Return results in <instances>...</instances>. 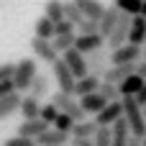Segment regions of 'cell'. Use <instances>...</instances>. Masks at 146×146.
<instances>
[{
	"instance_id": "cell-6",
	"label": "cell",
	"mask_w": 146,
	"mask_h": 146,
	"mask_svg": "<svg viewBox=\"0 0 146 146\" xmlns=\"http://www.w3.org/2000/svg\"><path fill=\"white\" fill-rule=\"evenodd\" d=\"M85 62H87V74L100 77V80H103L105 69L110 67V56L105 54V49H95V51L85 54Z\"/></svg>"
},
{
	"instance_id": "cell-31",
	"label": "cell",
	"mask_w": 146,
	"mask_h": 146,
	"mask_svg": "<svg viewBox=\"0 0 146 146\" xmlns=\"http://www.w3.org/2000/svg\"><path fill=\"white\" fill-rule=\"evenodd\" d=\"M56 115H59V108H56L54 103H46V105H41V108H38V118H41V121H46L49 126L54 123V118H56Z\"/></svg>"
},
{
	"instance_id": "cell-45",
	"label": "cell",
	"mask_w": 146,
	"mask_h": 146,
	"mask_svg": "<svg viewBox=\"0 0 146 146\" xmlns=\"http://www.w3.org/2000/svg\"><path fill=\"white\" fill-rule=\"evenodd\" d=\"M144 44H146V36H144Z\"/></svg>"
},
{
	"instance_id": "cell-9",
	"label": "cell",
	"mask_w": 146,
	"mask_h": 146,
	"mask_svg": "<svg viewBox=\"0 0 146 146\" xmlns=\"http://www.w3.org/2000/svg\"><path fill=\"white\" fill-rule=\"evenodd\" d=\"M118 118H123V108H121V100H110V103H105L103 105V110L100 113H95V123L98 126H113Z\"/></svg>"
},
{
	"instance_id": "cell-33",
	"label": "cell",
	"mask_w": 146,
	"mask_h": 146,
	"mask_svg": "<svg viewBox=\"0 0 146 146\" xmlns=\"http://www.w3.org/2000/svg\"><path fill=\"white\" fill-rule=\"evenodd\" d=\"M74 28H80V33H95L98 31V21H92V18H82ZM100 33V31H98Z\"/></svg>"
},
{
	"instance_id": "cell-24",
	"label": "cell",
	"mask_w": 146,
	"mask_h": 146,
	"mask_svg": "<svg viewBox=\"0 0 146 146\" xmlns=\"http://www.w3.org/2000/svg\"><path fill=\"white\" fill-rule=\"evenodd\" d=\"M141 82H144V77H139V74L133 72V74H128L126 80L118 82V92H121V95H136L139 87H141Z\"/></svg>"
},
{
	"instance_id": "cell-19",
	"label": "cell",
	"mask_w": 146,
	"mask_h": 146,
	"mask_svg": "<svg viewBox=\"0 0 146 146\" xmlns=\"http://www.w3.org/2000/svg\"><path fill=\"white\" fill-rule=\"evenodd\" d=\"M74 5L80 8V13L85 18H92V21H98L103 15V10H105V5L100 0H74Z\"/></svg>"
},
{
	"instance_id": "cell-26",
	"label": "cell",
	"mask_w": 146,
	"mask_h": 146,
	"mask_svg": "<svg viewBox=\"0 0 146 146\" xmlns=\"http://www.w3.org/2000/svg\"><path fill=\"white\" fill-rule=\"evenodd\" d=\"M44 15L49 18V21H62L64 18V0H46L44 3Z\"/></svg>"
},
{
	"instance_id": "cell-21",
	"label": "cell",
	"mask_w": 146,
	"mask_h": 146,
	"mask_svg": "<svg viewBox=\"0 0 146 146\" xmlns=\"http://www.w3.org/2000/svg\"><path fill=\"white\" fill-rule=\"evenodd\" d=\"M100 85V77H92V74H85V77H77L74 80V92L72 95H87V92H95Z\"/></svg>"
},
{
	"instance_id": "cell-39",
	"label": "cell",
	"mask_w": 146,
	"mask_h": 146,
	"mask_svg": "<svg viewBox=\"0 0 146 146\" xmlns=\"http://www.w3.org/2000/svg\"><path fill=\"white\" fill-rule=\"evenodd\" d=\"M133 72H136L139 77H144V80H146V59H144V62H141V59L136 62V69H133Z\"/></svg>"
},
{
	"instance_id": "cell-29",
	"label": "cell",
	"mask_w": 146,
	"mask_h": 146,
	"mask_svg": "<svg viewBox=\"0 0 146 146\" xmlns=\"http://www.w3.org/2000/svg\"><path fill=\"white\" fill-rule=\"evenodd\" d=\"M98 92L110 103V100H121V92H118V85H110V82H105V80H100V85H98Z\"/></svg>"
},
{
	"instance_id": "cell-34",
	"label": "cell",
	"mask_w": 146,
	"mask_h": 146,
	"mask_svg": "<svg viewBox=\"0 0 146 146\" xmlns=\"http://www.w3.org/2000/svg\"><path fill=\"white\" fill-rule=\"evenodd\" d=\"M3 146H36V141L28 139V136H13V139H8Z\"/></svg>"
},
{
	"instance_id": "cell-32",
	"label": "cell",
	"mask_w": 146,
	"mask_h": 146,
	"mask_svg": "<svg viewBox=\"0 0 146 146\" xmlns=\"http://www.w3.org/2000/svg\"><path fill=\"white\" fill-rule=\"evenodd\" d=\"M72 123H74V121H72L67 113H59V115L54 118V123H51V126H54V128H59V131H64V133H69V131H72Z\"/></svg>"
},
{
	"instance_id": "cell-17",
	"label": "cell",
	"mask_w": 146,
	"mask_h": 146,
	"mask_svg": "<svg viewBox=\"0 0 146 146\" xmlns=\"http://www.w3.org/2000/svg\"><path fill=\"white\" fill-rule=\"evenodd\" d=\"M18 105H21V92H8V95H3L0 98V121H5V118H10L13 113H18Z\"/></svg>"
},
{
	"instance_id": "cell-2",
	"label": "cell",
	"mask_w": 146,
	"mask_h": 146,
	"mask_svg": "<svg viewBox=\"0 0 146 146\" xmlns=\"http://www.w3.org/2000/svg\"><path fill=\"white\" fill-rule=\"evenodd\" d=\"M36 74H38V69H36V59H28V56L18 59L15 67H13V77H10L15 92H26L28 85H31V80H33Z\"/></svg>"
},
{
	"instance_id": "cell-25",
	"label": "cell",
	"mask_w": 146,
	"mask_h": 146,
	"mask_svg": "<svg viewBox=\"0 0 146 146\" xmlns=\"http://www.w3.org/2000/svg\"><path fill=\"white\" fill-rule=\"evenodd\" d=\"M33 36L51 41V38H54V21H49L46 15H41V18L36 21V26H33Z\"/></svg>"
},
{
	"instance_id": "cell-28",
	"label": "cell",
	"mask_w": 146,
	"mask_h": 146,
	"mask_svg": "<svg viewBox=\"0 0 146 146\" xmlns=\"http://www.w3.org/2000/svg\"><path fill=\"white\" fill-rule=\"evenodd\" d=\"M113 5L126 15H139L141 10V0H113Z\"/></svg>"
},
{
	"instance_id": "cell-42",
	"label": "cell",
	"mask_w": 146,
	"mask_h": 146,
	"mask_svg": "<svg viewBox=\"0 0 146 146\" xmlns=\"http://www.w3.org/2000/svg\"><path fill=\"white\" fill-rule=\"evenodd\" d=\"M141 56H144V59H146V46H141Z\"/></svg>"
},
{
	"instance_id": "cell-43",
	"label": "cell",
	"mask_w": 146,
	"mask_h": 146,
	"mask_svg": "<svg viewBox=\"0 0 146 146\" xmlns=\"http://www.w3.org/2000/svg\"><path fill=\"white\" fill-rule=\"evenodd\" d=\"M141 146H146V133H144V136H141Z\"/></svg>"
},
{
	"instance_id": "cell-40",
	"label": "cell",
	"mask_w": 146,
	"mask_h": 146,
	"mask_svg": "<svg viewBox=\"0 0 146 146\" xmlns=\"http://www.w3.org/2000/svg\"><path fill=\"white\" fill-rule=\"evenodd\" d=\"M126 146H141V136H133V133H128V144Z\"/></svg>"
},
{
	"instance_id": "cell-36",
	"label": "cell",
	"mask_w": 146,
	"mask_h": 146,
	"mask_svg": "<svg viewBox=\"0 0 146 146\" xmlns=\"http://www.w3.org/2000/svg\"><path fill=\"white\" fill-rule=\"evenodd\" d=\"M13 67H15V62H5V64H0V82L13 77Z\"/></svg>"
},
{
	"instance_id": "cell-15",
	"label": "cell",
	"mask_w": 146,
	"mask_h": 146,
	"mask_svg": "<svg viewBox=\"0 0 146 146\" xmlns=\"http://www.w3.org/2000/svg\"><path fill=\"white\" fill-rule=\"evenodd\" d=\"M49 128V123L46 121H41V118H26L21 126H18V136H28V139H36L38 133H44Z\"/></svg>"
},
{
	"instance_id": "cell-22",
	"label": "cell",
	"mask_w": 146,
	"mask_h": 146,
	"mask_svg": "<svg viewBox=\"0 0 146 146\" xmlns=\"http://www.w3.org/2000/svg\"><path fill=\"white\" fill-rule=\"evenodd\" d=\"M31 98H36V100H44L46 95H49V77H44V74H36L33 80H31V85H28V90H26Z\"/></svg>"
},
{
	"instance_id": "cell-11",
	"label": "cell",
	"mask_w": 146,
	"mask_h": 146,
	"mask_svg": "<svg viewBox=\"0 0 146 146\" xmlns=\"http://www.w3.org/2000/svg\"><path fill=\"white\" fill-rule=\"evenodd\" d=\"M62 59H64V64L69 67V72L74 74V80H77V77H85V74H87V62H85V54H80L74 46H72V49H67Z\"/></svg>"
},
{
	"instance_id": "cell-44",
	"label": "cell",
	"mask_w": 146,
	"mask_h": 146,
	"mask_svg": "<svg viewBox=\"0 0 146 146\" xmlns=\"http://www.w3.org/2000/svg\"><path fill=\"white\" fill-rule=\"evenodd\" d=\"M141 110H144V118H146V103H144V105H141Z\"/></svg>"
},
{
	"instance_id": "cell-7",
	"label": "cell",
	"mask_w": 146,
	"mask_h": 146,
	"mask_svg": "<svg viewBox=\"0 0 146 146\" xmlns=\"http://www.w3.org/2000/svg\"><path fill=\"white\" fill-rule=\"evenodd\" d=\"M31 51H33V59H36V62H44V64H54V62L59 59V54L54 51L51 41L38 38V36L31 38Z\"/></svg>"
},
{
	"instance_id": "cell-10",
	"label": "cell",
	"mask_w": 146,
	"mask_h": 146,
	"mask_svg": "<svg viewBox=\"0 0 146 146\" xmlns=\"http://www.w3.org/2000/svg\"><path fill=\"white\" fill-rule=\"evenodd\" d=\"M103 46H105V36H100L98 31L95 33H80V36H74V49L80 54H90V51L103 49Z\"/></svg>"
},
{
	"instance_id": "cell-38",
	"label": "cell",
	"mask_w": 146,
	"mask_h": 146,
	"mask_svg": "<svg viewBox=\"0 0 146 146\" xmlns=\"http://www.w3.org/2000/svg\"><path fill=\"white\" fill-rule=\"evenodd\" d=\"M72 146H95L92 139H80V136H72Z\"/></svg>"
},
{
	"instance_id": "cell-8",
	"label": "cell",
	"mask_w": 146,
	"mask_h": 146,
	"mask_svg": "<svg viewBox=\"0 0 146 146\" xmlns=\"http://www.w3.org/2000/svg\"><path fill=\"white\" fill-rule=\"evenodd\" d=\"M51 69H54V80H56L59 90H62V92H74V74L69 72V67L64 64L62 56L51 64Z\"/></svg>"
},
{
	"instance_id": "cell-23",
	"label": "cell",
	"mask_w": 146,
	"mask_h": 146,
	"mask_svg": "<svg viewBox=\"0 0 146 146\" xmlns=\"http://www.w3.org/2000/svg\"><path fill=\"white\" fill-rule=\"evenodd\" d=\"M38 108H41V100L31 98L28 92L21 95V105H18V110L23 113V121H26V118H38Z\"/></svg>"
},
{
	"instance_id": "cell-1",
	"label": "cell",
	"mask_w": 146,
	"mask_h": 146,
	"mask_svg": "<svg viewBox=\"0 0 146 146\" xmlns=\"http://www.w3.org/2000/svg\"><path fill=\"white\" fill-rule=\"evenodd\" d=\"M121 108H123V121L128 126V133L133 136H144L146 133V118L141 105L136 103L133 95H121Z\"/></svg>"
},
{
	"instance_id": "cell-3",
	"label": "cell",
	"mask_w": 146,
	"mask_h": 146,
	"mask_svg": "<svg viewBox=\"0 0 146 146\" xmlns=\"http://www.w3.org/2000/svg\"><path fill=\"white\" fill-rule=\"evenodd\" d=\"M49 103H54V105L59 108V113H67L72 121H85V118H87V113L82 110L80 100H77L72 92H62V90H59V92H54V95H51V100H49Z\"/></svg>"
},
{
	"instance_id": "cell-30",
	"label": "cell",
	"mask_w": 146,
	"mask_h": 146,
	"mask_svg": "<svg viewBox=\"0 0 146 146\" xmlns=\"http://www.w3.org/2000/svg\"><path fill=\"white\" fill-rule=\"evenodd\" d=\"M64 18H67V21H69L72 26H77V23H80V21H82L85 15L80 13V8L74 5V0H69V3H64Z\"/></svg>"
},
{
	"instance_id": "cell-12",
	"label": "cell",
	"mask_w": 146,
	"mask_h": 146,
	"mask_svg": "<svg viewBox=\"0 0 146 146\" xmlns=\"http://www.w3.org/2000/svg\"><path fill=\"white\" fill-rule=\"evenodd\" d=\"M33 141H36V146H67L69 144V133H64V131L49 126V128H46L44 133H38Z\"/></svg>"
},
{
	"instance_id": "cell-37",
	"label": "cell",
	"mask_w": 146,
	"mask_h": 146,
	"mask_svg": "<svg viewBox=\"0 0 146 146\" xmlns=\"http://www.w3.org/2000/svg\"><path fill=\"white\" fill-rule=\"evenodd\" d=\"M13 90H15V87H13V80H3V82H0V98L8 95V92H13Z\"/></svg>"
},
{
	"instance_id": "cell-13",
	"label": "cell",
	"mask_w": 146,
	"mask_h": 146,
	"mask_svg": "<svg viewBox=\"0 0 146 146\" xmlns=\"http://www.w3.org/2000/svg\"><path fill=\"white\" fill-rule=\"evenodd\" d=\"M133 69H136V62L133 64H110L105 69V74H103V80L110 82V85H118L121 80H126L128 74H133Z\"/></svg>"
},
{
	"instance_id": "cell-35",
	"label": "cell",
	"mask_w": 146,
	"mask_h": 146,
	"mask_svg": "<svg viewBox=\"0 0 146 146\" xmlns=\"http://www.w3.org/2000/svg\"><path fill=\"white\" fill-rule=\"evenodd\" d=\"M72 31H74V26H72L67 18H62V21L54 23V36H56V33H72Z\"/></svg>"
},
{
	"instance_id": "cell-20",
	"label": "cell",
	"mask_w": 146,
	"mask_h": 146,
	"mask_svg": "<svg viewBox=\"0 0 146 146\" xmlns=\"http://www.w3.org/2000/svg\"><path fill=\"white\" fill-rule=\"evenodd\" d=\"M98 128H100V126H98L95 121H87V118H85V121H74L69 133H72V136H80V139H95Z\"/></svg>"
},
{
	"instance_id": "cell-4",
	"label": "cell",
	"mask_w": 146,
	"mask_h": 146,
	"mask_svg": "<svg viewBox=\"0 0 146 146\" xmlns=\"http://www.w3.org/2000/svg\"><path fill=\"white\" fill-rule=\"evenodd\" d=\"M128 26H131V15L121 13L118 21H115V26H113L110 33L105 36V44H108L110 49H118L121 44H126V41H128Z\"/></svg>"
},
{
	"instance_id": "cell-41",
	"label": "cell",
	"mask_w": 146,
	"mask_h": 146,
	"mask_svg": "<svg viewBox=\"0 0 146 146\" xmlns=\"http://www.w3.org/2000/svg\"><path fill=\"white\" fill-rule=\"evenodd\" d=\"M139 15H144V18H146V0H141V10H139Z\"/></svg>"
},
{
	"instance_id": "cell-18",
	"label": "cell",
	"mask_w": 146,
	"mask_h": 146,
	"mask_svg": "<svg viewBox=\"0 0 146 146\" xmlns=\"http://www.w3.org/2000/svg\"><path fill=\"white\" fill-rule=\"evenodd\" d=\"M118 15H121V10H118L115 5H110V8L103 10V15L98 18V31H100V36H108V33H110V28L115 26Z\"/></svg>"
},
{
	"instance_id": "cell-5",
	"label": "cell",
	"mask_w": 146,
	"mask_h": 146,
	"mask_svg": "<svg viewBox=\"0 0 146 146\" xmlns=\"http://www.w3.org/2000/svg\"><path fill=\"white\" fill-rule=\"evenodd\" d=\"M141 59V44H121L110 54V64H133Z\"/></svg>"
},
{
	"instance_id": "cell-27",
	"label": "cell",
	"mask_w": 146,
	"mask_h": 146,
	"mask_svg": "<svg viewBox=\"0 0 146 146\" xmlns=\"http://www.w3.org/2000/svg\"><path fill=\"white\" fill-rule=\"evenodd\" d=\"M74 36H77L74 31H72V33H56V36L51 38L54 51H56V54H64L67 49H72V46H74Z\"/></svg>"
},
{
	"instance_id": "cell-14",
	"label": "cell",
	"mask_w": 146,
	"mask_h": 146,
	"mask_svg": "<svg viewBox=\"0 0 146 146\" xmlns=\"http://www.w3.org/2000/svg\"><path fill=\"white\" fill-rule=\"evenodd\" d=\"M108 100L95 90V92H87V95H80V105H82V110L87 113V115H95V113H100L103 110V105H105Z\"/></svg>"
},
{
	"instance_id": "cell-16",
	"label": "cell",
	"mask_w": 146,
	"mask_h": 146,
	"mask_svg": "<svg viewBox=\"0 0 146 146\" xmlns=\"http://www.w3.org/2000/svg\"><path fill=\"white\" fill-rule=\"evenodd\" d=\"M144 36H146V18L144 15H131L128 44H141V46H144Z\"/></svg>"
}]
</instances>
